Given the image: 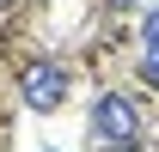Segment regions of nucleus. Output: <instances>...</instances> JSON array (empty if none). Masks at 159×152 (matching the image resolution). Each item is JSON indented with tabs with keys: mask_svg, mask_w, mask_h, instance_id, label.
I'll return each instance as SVG.
<instances>
[{
	"mask_svg": "<svg viewBox=\"0 0 159 152\" xmlns=\"http://www.w3.org/2000/svg\"><path fill=\"white\" fill-rule=\"evenodd\" d=\"M92 134H98V146H135L141 134V116L129 97H98L92 103Z\"/></svg>",
	"mask_w": 159,
	"mask_h": 152,
	"instance_id": "obj_1",
	"label": "nucleus"
},
{
	"mask_svg": "<svg viewBox=\"0 0 159 152\" xmlns=\"http://www.w3.org/2000/svg\"><path fill=\"white\" fill-rule=\"evenodd\" d=\"M19 91H25V103L37 116H49V110H61V97H67V73H61L55 61H31L25 79H19Z\"/></svg>",
	"mask_w": 159,
	"mask_h": 152,
	"instance_id": "obj_2",
	"label": "nucleus"
},
{
	"mask_svg": "<svg viewBox=\"0 0 159 152\" xmlns=\"http://www.w3.org/2000/svg\"><path fill=\"white\" fill-rule=\"evenodd\" d=\"M141 43H147V49L159 43V6H147V19H141Z\"/></svg>",
	"mask_w": 159,
	"mask_h": 152,
	"instance_id": "obj_3",
	"label": "nucleus"
},
{
	"mask_svg": "<svg viewBox=\"0 0 159 152\" xmlns=\"http://www.w3.org/2000/svg\"><path fill=\"white\" fill-rule=\"evenodd\" d=\"M141 73H147V85H159V43L147 49V61H141Z\"/></svg>",
	"mask_w": 159,
	"mask_h": 152,
	"instance_id": "obj_4",
	"label": "nucleus"
},
{
	"mask_svg": "<svg viewBox=\"0 0 159 152\" xmlns=\"http://www.w3.org/2000/svg\"><path fill=\"white\" fill-rule=\"evenodd\" d=\"M110 6H135V0H110Z\"/></svg>",
	"mask_w": 159,
	"mask_h": 152,
	"instance_id": "obj_5",
	"label": "nucleus"
},
{
	"mask_svg": "<svg viewBox=\"0 0 159 152\" xmlns=\"http://www.w3.org/2000/svg\"><path fill=\"white\" fill-rule=\"evenodd\" d=\"M104 152H129V146H104Z\"/></svg>",
	"mask_w": 159,
	"mask_h": 152,
	"instance_id": "obj_6",
	"label": "nucleus"
}]
</instances>
